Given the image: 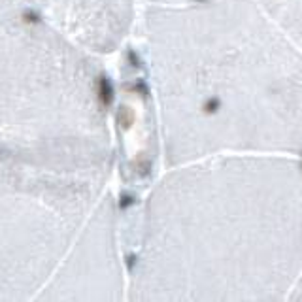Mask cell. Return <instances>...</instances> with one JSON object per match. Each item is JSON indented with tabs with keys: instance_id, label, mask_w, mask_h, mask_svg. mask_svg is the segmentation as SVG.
I'll return each mask as SVG.
<instances>
[{
	"instance_id": "cell-1",
	"label": "cell",
	"mask_w": 302,
	"mask_h": 302,
	"mask_svg": "<svg viewBox=\"0 0 302 302\" xmlns=\"http://www.w3.org/2000/svg\"><path fill=\"white\" fill-rule=\"evenodd\" d=\"M127 270L153 300H284L302 274V160L228 153L168 168Z\"/></svg>"
},
{
	"instance_id": "cell-2",
	"label": "cell",
	"mask_w": 302,
	"mask_h": 302,
	"mask_svg": "<svg viewBox=\"0 0 302 302\" xmlns=\"http://www.w3.org/2000/svg\"><path fill=\"white\" fill-rule=\"evenodd\" d=\"M148 38L167 168L302 151V45L259 0L162 4Z\"/></svg>"
},
{
	"instance_id": "cell-3",
	"label": "cell",
	"mask_w": 302,
	"mask_h": 302,
	"mask_svg": "<svg viewBox=\"0 0 302 302\" xmlns=\"http://www.w3.org/2000/svg\"><path fill=\"white\" fill-rule=\"evenodd\" d=\"M23 21L36 25V23H42V15L38 12H32V10H25V12H23Z\"/></svg>"
},
{
	"instance_id": "cell-4",
	"label": "cell",
	"mask_w": 302,
	"mask_h": 302,
	"mask_svg": "<svg viewBox=\"0 0 302 302\" xmlns=\"http://www.w3.org/2000/svg\"><path fill=\"white\" fill-rule=\"evenodd\" d=\"M289 298L291 300H302V274H300V277L296 280V284H295V287H293V291H291Z\"/></svg>"
}]
</instances>
